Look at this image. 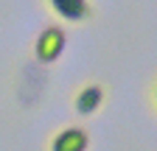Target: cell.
<instances>
[{"label": "cell", "instance_id": "3", "mask_svg": "<svg viewBox=\"0 0 157 151\" xmlns=\"http://www.w3.org/2000/svg\"><path fill=\"white\" fill-rule=\"evenodd\" d=\"M104 101H107L104 84H84V87H78V92L73 95V106H76V112L82 118L95 115V112L104 106Z\"/></svg>", "mask_w": 157, "mask_h": 151}, {"label": "cell", "instance_id": "1", "mask_svg": "<svg viewBox=\"0 0 157 151\" xmlns=\"http://www.w3.org/2000/svg\"><path fill=\"white\" fill-rule=\"evenodd\" d=\"M65 48H67V31L62 25H48L34 42V56H36V62L51 64L65 53Z\"/></svg>", "mask_w": 157, "mask_h": 151}, {"label": "cell", "instance_id": "2", "mask_svg": "<svg viewBox=\"0 0 157 151\" xmlns=\"http://www.w3.org/2000/svg\"><path fill=\"white\" fill-rule=\"evenodd\" d=\"M87 148H90V131L84 126H65L48 143V151H87Z\"/></svg>", "mask_w": 157, "mask_h": 151}, {"label": "cell", "instance_id": "5", "mask_svg": "<svg viewBox=\"0 0 157 151\" xmlns=\"http://www.w3.org/2000/svg\"><path fill=\"white\" fill-rule=\"evenodd\" d=\"M151 104H154V109H157V79H154V84H151Z\"/></svg>", "mask_w": 157, "mask_h": 151}, {"label": "cell", "instance_id": "4", "mask_svg": "<svg viewBox=\"0 0 157 151\" xmlns=\"http://www.w3.org/2000/svg\"><path fill=\"white\" fill-rule=\"evenodd\" d=\"M45 3L62 23H84L93 17L90 0H45Z\"/></svg>", "mask_w": 157, "mask_h": 151}]
</instances>
